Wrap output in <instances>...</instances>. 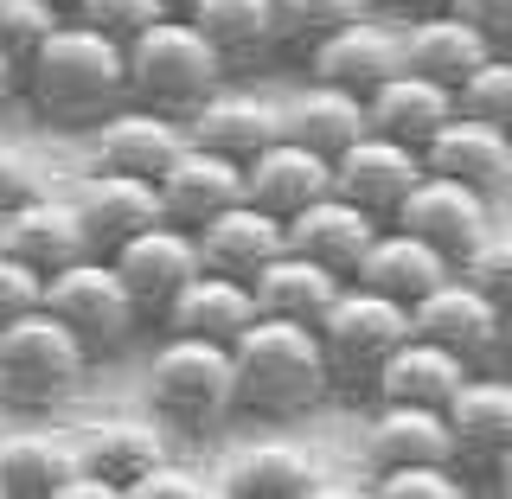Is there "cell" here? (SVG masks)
<instances>
[{
	"instance_id": "1",
	"label": "cell",
	"mask_w": 512,
	"mask_h": 499,
	"mask_svg": "<svg viewBox=\"0 0 512 499\" xmlns=\"http://www.w3.org/2000/svg\"><path fill=\"white\" fill-rule=\"evenodd\" d=\"M20 96L32 116L58 135H90L109 109L128 103V52L122 39L96 32L84 20H64L20 71Z\"/></svg>"
},
{
	"instance_id": "2",
	"label": "cell",
	"mask_w": 512,
	"mask_h": 499,
	"mask_svg": "<svg viewBox=\"0 0 512 499\" xmlns=\"http://www.w3.org/2000/svg\"><path fill=\"white\" fill-rule=\"evenodd\" d=\"M231 359H237V416L301 423V416H314L333 397V365L308 320L256 314L244 327V340L231 346Z\"/></svg>"
},
{
	"instance_id": "3",
	"label": "cell",
	"mask_w": 512,
	"mask_h": 499,
	"mask_svg": "<svg viewBox=\"0 0 512 499\" xmlns=\"http://www.w3.org/2000/svg\"><path fill=\"white\" fill-rule=\"evenodd\" d=\"M148 404L167 436H218L237 416V359L218 340L167 333L148 359Z\"/></svg>"
},
{
	"instance_id": "4",
	"label": "cell",
	"mask_w": 512,
	"mask_h": 499,
	"mask_svg": "<svg viewBox=\"0 0 512 499\" xmlns=\"http://www.w3.org/2000/svg\"><path fill=\"white\" fill-rule=\"evenodd\" d=\"M122 52H128V103H148L173 122H186L192 109L231 77L224 58L212 52V39H205L186 13H160V20L148 32H135Z\"/></svg>"
},
{
	"instance_id": "5",
	"label": "cell",
	"mask_w": 512,
	"mask_h": 499,
	"mask_svg": "<svg viewBox=\"0 0 512 499\" xmlns=\"http://www.w3.org/2000/svg\"><path fill=\"white\" fill-rule=\"evenodd\" d=\"M90 346L52 308H32L13 327H0V404L7 410H58L84 391Z\"/></svg>"
},
{
	"instance_id": "6",
	"label": "cell",
	"mask_w": 512,
	"mask_h": 499,
	"mask_svg": "<svg viewBox=\"0 0 512 499\" xmlns=\"http://www.w3.org/2000/svg\"><path fill=\"white\" fill-rule=\"evenodd\" d=\"M314 333H320V352H327V365H333V391L372 397L378 365L391 359L416 327H410L404 301L378 295V288H365V282H346L340 295H333V308L314 320Z\"/></svg>"
},
{
	"instance_id": "7",
	"label": "cell",
	"mask_w": 512,
	"mask_h": 499,
	"mask_svg": "<svg viewBox=\"0 0 512 499\" xmlns=\"http://www.w3.org/2000/svg\"><path fill=\"white\" fill-rule=\"evenodd\" d=\"M45 308L90 346V359H116V352L148 327L141 308H135V295H128V282L116 276V263L96 256V250L45 276Z\"/></svg>"
},
{
	"instance_id": "8",
	"label": "cell",
	"mask_w": 512,
	"mask_h": 499,
	"mask_svg": "<svg viewBox=\"0 0 512 499\" xmlns=\"http://www.w3.org/2000/svg\"><path fill=\"white\" fill-rule=\"evenodd\" d=\"M109 263H116V276L128 282L141 320H167L173 295L205 269L199 263V237H192L186 224H173V218H160V224H148V231H135L128 244H116Z\"/></svg>"
},
{
	"instance_id": "9",
	"label": "cell",
	"mask_w": 512,
	"mask_h": 499,
	"mask_svg": "<svg viewBox=\"0 0 512 499\" xmlns=\"http://www.w3.org/2000/svg\"><path fill=\"white\" fill-rule=\"evenodd\" d=\"M391 224H404V231H416L423 244H436L448 263H468V256L493 237V205L480 199L474 186H461V180H448V173H429L423 167V180L410 186V199L397 205V218Z\"/></svg>"
},
{
	"instance_id": "10",
	"label": "cell",
	"mask_w": 512,
	"mask_h": 499,
	"mask_svg": "<svg viewBox=\"0 0 512 499\" xmlns=\"http://www.w3.org/2000/svg\"><path fill=\"white\" fill-rule=\"evenodd\" d=\"M410 327L423 333V340L448 346L455 359H468L474 372L500 365V301H487L468 276H461V269L416 301V308H410Z\"/></svg>"
},
{
	"instance_id": "11",
	"label": "cell",
	"mask_w": 512,
	"mask_h": 499,
	"mask_svg": "<svg viewBox=\"0 0 512 499\" xmlns=\"http://www.w3.org/2000/svg\"><path fill=\"white\" fill-rule=\"evenodd\" d=\"M301 64H308L314 84H340L352 96H372L391 71H404V26L378 20V13H359L340 32H327Z\"/></svg>"
},
{
	"instance_id": "12",
	"label": "cell",
	"mask_w": 512,
	"mask_h": 499,
	"mask_svg": "<svg viewBox=\"0 0 512 499\" xmlns=\"http://www.w3.org/2000/svg\"><path fill=\"white\" fill-rule=\"evenodd\" d=\"M416 180H423V154L391 141V135H378V128H365L346 154H333V192H346L352 205H365L384 224L397 218V205L410 199Z\"/></svg>"
},
{
	"instance_id": "13",
	"label": "cell",
	"mask_w": 512,
	"mask_h": 499,
	"mask_svg": "<svg viewBox=\"0 0 512 499\" xmlns=\"http://www.w3.org/2000/svg\"><path fill=\"white\" fill-rule=\"evenodd\" d=\"M423 167L448 173V180H461V186H474L487 205L512 199V135H500L493 122L461 116V109L442 122V135L423 148Z\"/></svg>"
},
{
	"instance_id": "14",
	"label": "cell",
	"mask_w": 512,
	"mask_h": 499,
	"mask_svg": "<svg viewBox=\"0 0 512 499\" xmlns=\"http://www.w3.org/2000/svg\"><path fill=\"white\" fill-rule=\"evenodd\" d=\"M448 429H455L461 474H487L512 448V372H500V365L468 372V384L448 397Z\"/></svg>"
},
{
	"instance_id": "15",
	"label": "cell",
	"mask_w": 512,
	"mask_h": 499,
	"mask_svg": "<svg viewBox=\"0 0 512 499\" xmlns=\"http://www.w3.org/2000/svg\"><path fill=\"white\" fill-rule=\"evenodd\" d=\"M180 148H186V122L160 116V109H148V103H122V109H109V116L90 128V167H109V173L160 180L167 160Z\"/></svg>"
},
{
	"instance_id": "16",
	"label": "cell",
	"mask_w": 512,
	"mask_h": 499,
	"mask_svg": "<svg viewBox=\"0 0 512 499\" xmlns=\"http://www.w3.org/2000/svg\"><path fill=\"white\" fill-rule=\"evenodd\" d=\"M378 231H384V218H372L365 205H352L346 192H320L314 205H301V212L288 218V250L314 256V263H327L333 276L352 282Z\"/></svg>"
},
{
	"instance_id": "17",
	"label": "cell",
	"mask_w": 512,
	"mask_h": 499,
	"mask_svg": "<svg viewBox=\"0 0 512 499\" xmlns=\"http://www.w3.org/2000/svg\"><path fill=\"white\" fill-rule=\"evenodd\" d=\"M320 192H333V160L308 148V141L295 135H276L263 154L244 160V199H256L263 212H276L282 224L301 212V205H314Z\"/></svg>"
},
{
	"instance_id": "18",
	"label": "cell",
	"mask_w": 512,
	"mask_h": 499,
	"mask_svg": "<svg viewBox=\"0 0 512 499\" xmlns=\"http://www.w3.org/2000/svg\"><path fill=\"white\" fill-rule=\"evenodd\" d=\"M186 135L199 141V148H212V154L250 160V154H263L269 141L282 135V103H269L263 90H244V84L224 77V84L186 116Z\"/></svg>"
},
{
	"instance_id": "19",
	"label": "cell",
	"mask_w": 512,
	"mask_h": 499,
	"mask_svg": "<svg viewBox=\"0 0 512 499\" xmlns=\"http://www.w3.org/2000/svg\"><path fill=\"white\" fill-rule=\"evenodd\" d=\"M237 199H244V160L212 154L186 135V148L160 173V212L173 224H186V231H199L212 212H224V205H237Z\"/></svg>"
},
{
	"instance_id": "20",
	"label": "cell",
	"mask_w": 512,
	"mask_h": 499,
	"mask_svg": "<svg viewBox=\"0 0 512 499\" xmlns=\"http://www.w3.org/2000/svg\"><path fill=\"white\" fill-rule=\"evenodd\" d=\"M77 212H84V231H90V250L109 256L116 244H128L135 231L160 224V180H141V173H109V167H90V180L77 186Z\"/></svg>"
},
{
	"instance_id": "21",
	"label": "cell",
	"mask_w": 512,
	"mask_h": 499,
	"mask_svg": "<svg viewBox=\"0 0 512 499\" xmlns=\"http://www.w3.org/2000/svg\"><path fill=\"white\" fill-rule=\"evenodd\" d=\"M192 237H199V263L218 269V276H237V282H250L276 250H288V224L276 212H263L256 199H237L224 212H212Z\"/></svg>"
},
{
	"instance_id": "22",
	"label": "cell",
	"mask_w": 512,
	"mask_h": 499,
	"mask_svg": "<svg viewBox=\"0 0 512 499\" xmlns=\"http://www.w3.org/2000/svg\"><path fill=\"white\" fill-rule=\"evenodd\" d=\"M365 116H372L378 135H391V141H404V148L423 154L429 141L442 135V122L455 116V90L404 64V71H391L372 96H365Z\"/></svg>"
},
{
	"instance_id": "23",
	"label": "cell",
	"mask_w": 512,
	"mask_h": 499,
	"mask_svg": "<svg viewBox=\"0 0 512 499\" xmlns=\"http://www.w3.org/2000/svg\"><path fill=\"white\" fill-rule=\"evenodd\" d=\"M320 493H327V474L295 442H250L218 474V499H320Z\"/></svg>"
},
{
	"instance_id": "24",
	"label": "cell",
	"mask_w": 512,
	"mask_h": 499,
	"mask_svg": "<svg viewBox=\"0 0 512 499\" xmlns=\"http://www.w3.org/2000/svg\"><path fill=\"white\" fill-rule=\"evenodd\" d=\"M365 461H372V474L378 468H410V461H455L448 410H436V404H372V423H365Z\"/></svg>"
},
{
	"instance_id": "25",
	"label": "cell",
	"mask_w": 512,
	"mask_h": 499,
	"mask_svg": "<svg viewBox=\"0 0 512 499\" xmlns=\"http://www.w3.org/2000/svg\"><path fill=\"white\" fill-rule=\"evenodd\" d=\"M468 372H474L468 359H455L448 346L423 340V333H410V340L378 365L372 404H436V410H448V397L468 384Z\"/></svg>"
},
{
	"instance_id": "26",
	"label": "cell",
	"mask_w": 512,
	"mask_h": 499,
	"mask_svg": "<svg viewBox=\"0 0 512 499\" xmlns=\"http://www.w3.org/2000/svg\"><path fill=\"white\" fill-rule=\"evenodd\" d=\"M455 276V263L436 250V244H423L416 231H404V224H384V231L372 237V250H365V263H359V276L352 282H365V288H378V295H391V301H404V308H416V301L429 295L436 282Z\"/></svg>"
},
{
	"instance_id": "27",
	"label": "cell",
	"mask_w": 512,
	"mask_h": 499,
	"mask_svg": "<svg viewBox=\"0 0 512 499\" xmlns=\"http://www.w3.org/2000/svg\"><path fill=\"white\" fill-rule=\"evenodd\" d=\"M7 250L26 256L39 276H52V269L77 263V256H90V231H84V212H77V199L39 192V199L13 205V212H7Z\"/></svg>"
},
{
	"instance_id": "28",
	"label": "cell",
	"mask_w": 512,
	"mask_h": 499,
	"mask_svg": "<svg viewBox=\"0 0 512 499\" xmlns=\"http://www.w3.org/2000/svg\"><path fill=\"white\" fill-rule=\"evenodd\" d=\"M250 320H256L250 282L218 276V269H199V276H192L180 295H173V308H167V320H160V327H167V333H192V340L237 346Z\"/></svg>"
},
{
	"instance_id": "29",
	"label": "cell",
	"mask_w": 512,
	"mask_h": 499,
	"mask_svg": "<svg viewBox=\"0 0 512 499\" xmlns=\"http://www.w3.org/2000/svg\"><path fill=\"white\" fill-rule=\"evenodd\" d=\"M186 20L212 39V52L224 58V71H263L276 52V7L269 0H192Z\"/></svg>"
},
{
	"instance_id": "30",
	"label": "cell",
	"mask_w": 512,
	"mask_h": 499,
	"mask_svg": "<svg viewBox=\"0 0 512 499\" xmlns=\"http://www.w3.org/2000/svg\"><path fill=\"white\" fill-rule=\"evenodd\" d=\"M487 58H493L487 39L448 7L442 13H410L404 20V64L423 71V77H436V84H448V90H461Z\"/></svg>"
},
{
	"instance_id": "31",
	"label": "cell",
	"mask_w": 512,
	"mask_h": 499,
	"mask_svg": "<svg viewBox=\"0 0 512 499\" xmlns=\"http://www.w3.org/2000/svg\"><path fill=\"white\" fill-rule=\"evenodd\" d=\"M346 288V276H333L327 263L301 250H276L263 269L250 276V295H256V314H276V320H314L333 308V295Z\"/></svg>"
},
{
	"instance_id": "32",
	"label": "cell",
	"mask_w": 512,
	"mask_h": 499,
	"mask_svg": "<svg viewBox=\"0 0 512 499\" xmlns=\"http://www.w3.org/2000/svg\"><path fill=\"white\" fill-rule=\"evenodd\" d=\"M154 461H167V423H141V416H103V423H90V436L77 442V468L116 480L128 493L141 474L154 468Z\"/></svg>"
},
{
	"instance_id": "33",
	"label": "cell",
	"mask_w": 512,
	"mask_h": 499,
	"mask_svg": "<svg viewBox=\"0 0 512 499\" xmlns=\"http://www.w3.org/2000/svg\"><path fill=\"white\" fill-rule=\"evenodd\" d=\"M365 128H372V116H365V96H352L340 84H314V77H308V90H301L295 103H282V135L308 141V148H320L327 160L346 154Z\"/></svg>"
},
{
	"instance_id": "34",
	"label": "cell",
	"mask_w": 512,
	"mask_h": 499,
	"mask_svg": "<svg viewBox=\"0 0 512 499\" xmlns=\"http://www.w3.org/2000/svg\"><path fill=\"white\" fill-rule=\"evenodd\" d=\"M77 474V448H64L45 429L0 436V499H58Z\"/></svg>"
},
{
	"instance_id": "35",
	"label": "cell",
	"mask_w": 512,
	"mask_h": 499,
	"mask_svg": "<svg viewBox=\"0 0 512 499\" xmlns=\"http://www.w3.org/2000/svg\"><path fill=\"white\" fill-rule=\"evenodd\" d=\"M269 7H276V52L308 58L327 32H340L346 20L372 13V0H269Z\"/></svg>"
},
{
	"instance_id": "36",
	"label": "cell",
	"mask_w": 512,
	"mask_h": 499,
	"mask_svg": "<svg viewBox=\"0 0 512 499\" xmlns=\"http://www.w3.org/2000/svg\"><path fill=\"white\" fill-rule=\"evenodd\" d=\"M372 499H468V480H461L455 461H410V468H378L365 480Z\"/></svg>"
},
{
	"instance_id": "37",
	"label": "cell",
	"mask_w": 512,
	"mask_h": 499,
	"mask_svg": "<svg viewBox=\"0 0 512 499\" xmlns=\"http://www.w3.org/2000/svg\"><path fill=\"white\" fill-rule=\"evenodd\" d=\"M455 109H461V116H474V122H493L500 135H512V58L493 52L468 84L455 90Z\"/></svg>"
},
{
	"instance_id": "38",
	"label": "cell",
	"mask_w": 512,
	"mask_h": 499,
	"mask_svg": "<svg viewBox=\"0 0 512 499\" xmlns=\"http://www.w3.org/2000/svg\"><path fill=\"white\" fill-rule=\"evenodd\" d=\"M64 20H71V13H64L58 0H7V7H0V52H13L20 71H26V58L39 52Z\"/></svg>"
},
{
	"instance_id": "39",
	"label": "cell",
	"mask_w": 512,
	"mask_h": 499,
	"mask_svg": "<svg viewBox=\"0 0 512 499\" xmlns=\"http://www.w3.org/2000/svg\"><path fill=\"white\" fill-rule=\"evenodd\" d=\"M160 13H173L167 0H71V20H84L96 32H109V39H135V32H148Z\"/></svg>"
},
{
	"instance_id": "40",
	"label": "cell",
	"mask_w": 512,
	"mask_h": 499,
	"mask_svg": "<svg viewBox=\"0 0 512 499\" xmlns=\"http://www.w3.org/2000/svg\"><path fill=\"white\" fill-rule=\"evenodd\" d=\"M32 308H45V276L26 256H13L0 244V327H13V320L32 314Z\"/></svg>"
},
{
	"instance_id": "41",
	"label": "cell",
	"mask_w": 512,
	"mask_h": 499,
	"mask_svg": "<svg viewBox=\"0 0 512 499\" xmlns=\"http://www.w3.org/2000/svg\"><path fill=\"white\" fill-rule=\"evenodd\" d=\"M122 499H218V487H212L205 474H192L186 461H173V455H167V461H154V468L141 474Z\"/></svg>"
},
{
	"instance_id": "42",
	"label": "cell",
	"mask_w": 512,
	"mask_h": 499,
	"mask_svg": "<svg viewBox=\"0 0 512 499\" xmlns=\"http://www.w3.org/2000/svg\"><path fill=\"white\" fill-rule=\"evenodd\" d=\"M461 276H468L487 301H500V308H512V244L506 237H487L468 263H461Z\"/></svg>"
},
{
	"instance_id": "43",
	"label": "cell",
	"mask_w": 512,
	"mask_h": 499,
	"mask_svg": "<svg viewBox=\"0 0 512 499\" xmlns=\"http://www.w3.org/2000/svg\"><path fill=\"white\" fill-rule=\"evenodd\" d=\"M39 192H45V167L20 148V141H0V212L39 199Z\"/></svg>"
},
{
	"instance_id": "44",
	"label": "cell",
	"mask_w": 512,
	"mask_h": 499,
	"mask_svg": "<svg viewBox=\"0 0 512 499\" xmlns=\"http://www.w3.org/2000/svg\"><path fill=\"white\" fill-rule=\"evenodd\" d=\"M448 13H461V20L487 39V52L512 58V0H448Z\"/></svg>"
},
{
	"instance_id": "45",
	"label": "cell",
	"mask_w": 512,
	"mask_h": 499,
	"mask_svg": "<svg viewBox=\"0 0 512 499\" xmlns=\"http://www.w3.org/2000/svg\"><path fill=\"white\" fill-rule=\"evenodd\" d=\"M7 96H20V58L0 52V103H7Z\"/></svg>"
},
{
	"instance_id": "46",
	"label": "cell",
	"mask_w": 512,
	"mask_h": 499,
	"mask_svg": "<svg viewBox=\"0 0 512 499\" xmlns=\"http://www.w3.org/2000/svg\"><path fill=\"white\" fill-rule=\"evenodd\" d=\"M487 480H493V493H500V499H512V448H506V455L487 468Z\"/></svg>"
},
{
	"instance_id": "47",
	"label": "cell",
	"mask_w": 512,
	"mask_h": 499,
	"mask_svg": "<svg viewBox=\"0 0 512 499\" xmlns=\"http://www.w3.org/2000/svg\"><path fill=\"white\" fill-rule=\"evenodd\" d=\"M500 372H512V308H500Z\"/></svg>"
},
{
	"instance_id": "48",
	"label": "cell",
	"mask_w": 512,
	"mask_h": 499,
	"mask_svg": "<svg viewBox=\"0 0 512 499\" xmlns=\"http://www.w3.org/2000/svg\"><path fill=\"white\" fill-rule=\"evenodd\" d=\"M397 7H404V13H442L448 0H397Z\"/></svg>"
},
{
	"instance_id": "49",
	"label": "cell",
	"mask_w": 512,
	"mask_h": 499,
	"mask_svg": "<svg viewBox=\"0 0 512 499\" xmlns=\"http://www.w3.org/2000/svg\"><path fill=\"white\" fill-rule=\"evenodd\" d=\"M167 7H173V13H186V7H192V0H167Z\"/></svg>"
},
{
	"instance_id": "50",
	"label": "cell",
	"mask_w": 512,
	"mask_h": 499,
	"mask_svg": "<svg viewBox=\"0 0 512 499\" xmlns=\"http://www.w3.org/2000/svg\"><path fill=\"white\" fill-rule=\"evenodd\" d=\"M0 244H7V212H0Z\"/></svg>"
},
{
	"instance_id": "51",
	"label": "cell",
	"mask_w": 512,
	"mask_h": 499,
	"mask_svg": "<svg viewBox=\"0 0 512 499\" xmlns=\"http://www.w3.org/2000/svg\"><path fill=\"white\" fill-rule=\"evenodd\" d=\"M58 7H64V13H71V0H58Z\"/></svg>"
},
{
	"instance_id": "52",
	"label": "cell",
	"mask_w": 512,
	"mask_h": 499,
	"mask_svg": "<svg viewBox=\"0 0 512 499\" xmlns=\"http://www.w3.org/2000/svg\"><path fill=\"white\" fill-rule=\"evenodd\" d=\"M0 7H7V0H0Z\"/></svg>"
}]
</instances>
